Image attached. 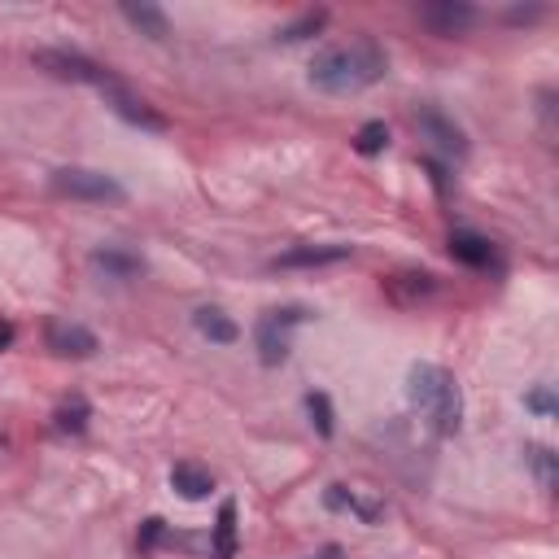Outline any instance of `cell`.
Returning a JSON list of instances; mask_svg holds the SVG:
<instances>
[{"label": "cell", "instance_id": "6da1fadb", "mask_svg": "<svg viewBox=\"0 0 559 559\" xmlns=\"http://www.w3.org/2000/svg\"><path fill=\"white\" fill-rule=\"evenodd\" d=\"M389 75V57L385 49L372 40V35H359L354 44H337V49H324L311 62V83L319 92H332V97H350V92H363Z\"/></svg>", "mask_w": 559, "mask_h": 559}, {"label": "cell", "instance_id": "7a4b0ae2", "mask_svg": "<svg viewBox=\"0 0 559 559\" xmlns=\"http://www.w3.org/2000/svg\"><path fill=\"white\" fill-rule=\"evenodd\" d=\"M407 398L411 407L437 428V437H455L463 424V394L455 376L437 363H415L407 372Z\"/></svg>", "mask_w": 559, "mask_h": 559}, {"label": "cell", "instance_id": "3957f363", "mask_svg": "<svg viewBox=\"0 0 559 559\" xmlns=\"http://www.w3.org/2000/svg\"><path fill=\"white\" fill-rule=\"evenodd\" d=\"M311 311H302V306H280V311H267L258 319L254 328V346H258V363L263 367H280L289 359L293 350V328H302Z\"/></svg>", "mask_w": 559, "mask_h": 559}, {"label": "cell", "instance_id": "277c9868", "mask_svg": "<svg viewBox=\"0 0 559 559\" xmlns=\"http://www.w3.org/2000/svg\"><path fill=\"white\" fill-rule=\"evenodd\" d=\"M53 193H62L70 201H127V188L114 180V175L105 171H83V166H62V171H53Z\"/></svg>", "mask_w": 559, "mask_h": 559}, {"label": "cell", "instance_id": "5b68a950", "mask_svg": "<svg viewBox=\"0 0 559 559\" xmlns=\"http://www.w3.org/2000/svg\"><path fill=\"white\" fill-rule=\"evenodd\" d=\"M31 62H35V70H44L53 79H66V83H97V88L110 83V70L70 49H40V53H31Z\"/></svg>", "mask_w": 559, "mask_h": 559}, {"label": "cell", "instance_id": "8992f818", "mask_svg": "<svg viewBox=\"0 0 559 559\" xmlns=\"http://www.w3.org/2000/svg\"><path fill=\"white\" fill-rule=\"evenodd\" d=\"M105 101H110V110L118 114V118H127V123H132V127H140V132H171V123H166V114H158V110H153V105L145 101V97H136V92L132 88H123V83H105Z\"/></svg>", "mask_w": 559, "mask_h": 559}, {"label": "cell", "instance_id": "52a82bcc", "mask_svg": "<svg viewBox=\"0 0 559 559\" xmlns=\"http://www.w3.org/2000/svg\"><path fill=\"white\" fill-rule=\"evenodd\" d=\"M420 22L442 40H455V35L477 27V5H468V0H428V5H420Z\"/></svg>", "mask_w": 559, "mask_h": 559}, {"label": "cell", "instance_id": "ba28073f", "mask_svg": "<svg viewBox=\"0 0 559 559\" xmlns=\"http://www.w3.org/2000/svg\"><path fill=\"white\" fill-rule=\"evenodd\" d=\"M415 123H420V132L433 140L446 158H468V136H463V127L455 123V118H446L442 110H433V105H428V110L415 114Z\"/></svg>", "mask_w": 559, "mask_h": 559}, {"label": "cell", "instance_id": "9c48e42d", "mask_svg": "<svg viewBox=\"0 0 559 559\" xmlns=\"http://www.w3.org/2000/svg\"><path fill=\"white\" fill-rule=\"evenodd\" d=\"M44 337H49V350L62 354V359H92V354L101 350L97 332L83 328V324H66V319H53Z\"/></svg>", "mask_w": 559, "mask_h": 559}, {"label": "cell", "instance_id": "30bf717a", "mask_svg": "<svg viewBox=\"0 0 559 559\" xmlns=\"http://www.w3.org/2000/svg\"><path fill=\"white\" fill-rule=\"evenodd\" d=\"M324 503L332 511H350V516H359L363 525H380L385 511H389V503L380 494H363V490H350V485H328Z\"/></svg>", "mask_w": 559, "mask_h": 559}, {"label": "cell", "instance_id": "8fae6325", "mask_svg": "<svg viewBox=\"0 0 559 559\" xmlns=\"http://www.w3.org/2000/svg\"><path fill=\"white\" fill-rule=\"evenodd\" d=\"M446 249H450V258H455V263H463V267H477V271L498 263V249H494V241H490V236H481V232H450Z\"/></svg>", "mask_w": 559, "mask_h": 559}, {"label": "cell", "instance_id": "7c38bea8", "mask_svg": "<svg viewBox=\"0 0 559 559\" xmlns=\"http://www.w3.org/2000/svg\"><path fill=\"white\" fill-rule=\"evenodd\" d=\"M350 245H293L276 258V267H328V263H346Z\"/></svg>", "mask_w": 559, "mask_h": 559}, {"label": "cell", "instance_id": "4fadbf2b", "mask_svg": "<svg viewBox=\"0 0 559 559\" xmlns=\"http://www.w3.org/2000/svg\"><path fill=\"white\" fill-rule=\"evenodd\" d=\"M92 267H97L105 280H136V276H145V258L127 254V249H118V245L97 249V254H92Z\"/></svg>", "mask_w": 559, "mask_h": 559}, {"label": "cell", "instance_id": "5bb4252c", "mask_svg": "<svg viewBox=\"0 0 559 559\" xmlns=\"http://www.w3.org/2000/svg\"><path fill=\"white\" fill-rule=\"evenodd\" d=\"M385 293L394 297V302H420V297H433L437 293V276L433 271H398V276L385 280Z\"/></svg>", "mask_w": 559, "mask_h": 559}, {"label": "cell", "instance_id": "9a60e30c", "mask_svg": "<svg viewBox=\"0 0 559 559\" xmlns=\"http://www.w3.org/2000/svg\"><path fill=\"white\" fill-rule=\"evenodd\" d=\"M171 490L188 498V503H201L210 490H214V477H210V468H201V463H175L171 468Z\"/></svg>", "mask_w": 559, "mask_h": 559}, {"label": "cell", "instance_id": "2e32d148", "mask_svg": "<svg viewBox=\"0 0 559 559\" xmlns=\"http://www.w3.org/2000/svg\"><path fill=\"white\" fill-rule=\"evenodd\" d=\"M193 328L206 341H214V346H232V341L241 337V328H236L232 319L219 311V306H197V311H193Z\"/></svg>", "mask_w": 559, "mask_h": 559}, {"label": "cell", "instance_id": "e0dca14e", "mask_svg": "<svg viewBox=\"0 0 559 559\" xmlns=\"http://www.w3.org/2000/svg\"><path fill=\"white\" fill-rule=\"evenodd\" d=\"M123 18L132 22L140 35H149V40H166V35H171V18H166L158 5H132V0H127Z\"/></svg>", "mask_w": 559, "mask_h": 559}, {"label": "cell", "instance_id": "ac0fdd59", "mask_svg": "<svg viewBox=\"0 0 559 559\" xmlns=\"http://www.w3.org/2000/svg\"><path fill=\"white\" fill-rule=\"evenodd\" d=\"M210 559H236V503L219 507L214 520V538H210Z\"/></svg>", "mask_w": 559, "mask_h": 559}, {"label": "cell", "instance_id": "d6986e66", "mask_svg": "<svg viewBox=\"0 0 559 559\" xmlns=\"http://www.w3.org/2000/svg\"><path fill=\"white\" fill-rule=\"evenodd\" d=\"M328 27V9H311V14H302L297 22H289L284 31H276V44H297V40H311Z\"/></svg>", "mask_w": 559, "mask_h": 559}, {"label": "cell", "instance_id": "ffe728a7", "mask_svg": "<svg viewBox=\"0 0 559 559\" xmlns=\"http://www.w3.org/2000/svg\"><path fill=\"white\" fill-rule=\"evenodd\" d=\"M88 420H92V407L83 398H70V402H62V407L53 411V428L57 433H83V428H88Z\"/></svg>", "mask_w": 559, "mask_h": 559}, {"label": "cell", "instance_id": "44dd1931", "mask_svg": "<svg viewBox=\"0 0 559 559\" xmlns=\"http://www.w3.org/2000/svg\"><path fill=\"white\" fill-rule=\"evenodd\" d=\"M525 463L533 468L542 490H555V450L551 446H525Z\"/></svg>", "mask_w": 559, "mask_h": 559}, {"label": "cell", "instance_id": "7402d4cb", "mask_svg": "<svg viewBox=\"0 0 559 559\" xmlns=\"http://www.w3.org/2000/svg\"><path fill=\"white\" fill-rule=\"evenodd\" d=\"M389 145V127L380 123V118H372V123L359 127V136H354V149L363 153V158H376V153H385Z\"/></svg>", "mask_w": 559, "mask_h": 559}, {"label": "cell", "instance_id": "603a6c76", "mask_svg": "<svg viewBox=\"0 0 559 559\" xmlns=\"http://www.w3.org/2000/svg\"><path fill=\"white\" fill-rule=\"evenodd\" d=\"M306 411H311V424L319 428V437H332V433H337V415H332L328 394H306Z\"/></svg>", "mask_w": 559, "mask_h": 559}, {"label": "cell", "instance_id": "cb8c5ba5", "mask_svg": "<svg viewBox=\"0 0 559 559\" xmlns=\"http://www.w3.org/2000/svg\"><path fill=\"white\" fill-rule=\"evenodd\" d=\"M525 407H529V411H538V415H555V398H551V389H546V385H542V389H533V394L525 398Z\"/></svg>", "mask_w": 559, "mask_h": 559}, {"label": "cell", "instance_id": "d4e9b609", "mask_svg": "<svg viewBox=\"0 0 559 559\" xmlns=\"http://www.w3.org/2000/svg\"><path fill=\"white\" fill-rule=\"evenodd\" d=\"M162 533H166V525H162L158 516L145 520V529H140V551H153V546L162 542Z\"/></svg>", "mask_w": 559, "mask_h": 559}, {"label": "cell", "instance_id": "484cf974", "mask_svg": "<svg viewBox=\"0 0 559 559\" xmlns=\"http://www.w3.org/2000/svg\"><path fill=\"white\" fill-rule=\"evenodd\" d=\"M14 337H18V328L9 324V319H0V354H5L9 346H14Z\"/></svg>", "mask_w": 559, "mask_h": 559}, {"label": "cell", "instance_id": "4316f807", "mask_svg": "<svg viewBox=\"0 0 559 559\" xmlns=\"http://www.w3.org/2000/svg\"><path fill=\"white\" fill-rule=\"evenodd\" d=\"M324 559H337V546H328V551H324Z\"/></svg>", "mask_w": 559, "mask_h": 559}]
</instances>
